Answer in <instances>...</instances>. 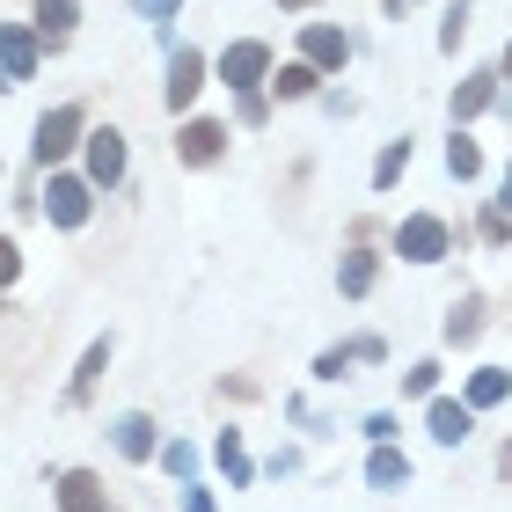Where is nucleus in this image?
I'll use <instances>...</instances> for the list:
<instances>
[{
    "instance_id": "1",
    "label": "nucleus",
    "mask_w": 512,
    "mask_h": 512,
    "mask_svg": "<svg viewBox=\"0 0 512 512\" xmlns=\"http://www.w3.org/2000/svg\"><path fill=\"white\" fill-rule=\"evenodd\" d=\"M264 74H271V44L242 37V44H227V52H220V81L242 88V96H256V81H264Z\"/></svg>"
},
{
    "instance_id": "2",
    "label": "nucleus",
    "mask_w": 512,
    "mask_h": 512,
    "mask_svg": "<svg viewBox=\"0 0 512 512\" xmlns=\"http://www.w3.org/2000/svg\"><path fill=\"white\" fill-rule=\"evenodd\" d=\"M74 139H81V110H74V103H59V110H44V125H37V139H30V154L44 161V169H52V161L74 147Z\"/></svg>"
},
{
    "instance_id": "3",
    "label": "nucleus",
    "mask_w": 512,
    "mask_h": 512,
    "mask_svg": "<svg viewBox=\"0 0 512 512\" xmlns=\"http://www.w3.org/2000/svg\"><path fill=\"white\" fill-rule=\"evenodd\" d=\"M395 249H403L410 264H439V256H447V227H439L432 213H417V220L395 227Z\"/></svg>"
},
{
    "instance_id": "4",
    "label": "nucleus",
    "mask_w": 512,
    "mask_h": 512,
    "mask_svg": "<svg viewBox=\"0 0 512 512\" xmlns=\"http://www.w3.org/2000/svg\"><path fill=\"white\" fill-rule=\"evenodd\" d=\"M44 220H52V227H81L88 220V183L81 176H52V191H44Z\"/></svg>"
},
{
    "instance_id": "5",
    "label": "nucleus",
    "mask_w": 512,
    "mask_h": 512,
    "mask_svg": "<svg viewBox=\"0 0 512 512\" xmlns=\"http://www.w3.org/2000/svg\"><path fill=\"white\" fill-rule=\"evenodd\" d=\"M176 147H183V161H191V169H205V161L227 154V132H220L213 118H191V125L176 132Z\"/></svg>"
},
{
    "instance_id": "6",
    "label": "nucleus",
    "mask_w": 512,
    "mask_h": 512,
    "mask_svg": "<svg viewBox=\"0 0 512 512\" xmlns=\"http://www.w3.org/2000/svg\"><path fill=\"white\" fill-rule=\"evenodd\" d=\"M125 176V139L118 132H88V183H118Z\"/></svg>"
},
{
    "instance_id": "7",
    "label": "nucleus",
    "mask_w": 512,
    "mask_h": 512,
    "mask_svg": "<svg viewBox=\"0 0 512 512\" xmlns=\"http://www.w3.org/2000/svg\"><path fill=\"white\" fill-rule=\"evenodd\" d=\"M300 52H308V66L330 74V66L352 59V44H344V30H330V22H308V30H300Z\"/></svg>"
},
{
    "instance_id": "8",
    "label": "nucleus",
    "mask_w": 512,
    "mask_h": 512,
    "mask_svg": "<svg viewBox=\"0 0 512 512\" xmlns=\"http://www.w3.org/2000/svg\"><path fill=\"white\" fill-rule=\"evenodd\" d=\"M0 66H8V88H22V81L37 74V37L8 22V30H0Z\"/></svg>"
},
{
    "instance_id": "9",
    "label": "nucleus",
    "mask_w": 512,
    "mask_h": 512,
    "mask_svg": "<svg viewBox=\"0 0 512 512\" xmlns=\"http://www.w3.org/2000/svg\"><path fill=\"white\" fill-rule=\"evenodd\" d=\"M198 88H205V59L198 52H176L169 59V110H191Z\"/></svg>"
},
{
    "instance_id": "10",
    "label": "nucleus",
    "mask_w": 512,
    "mask_h": 512,
    "mask_svg": "<svg viewBox=\"0 0 512 512\" xmlns=\"http://www.w3.org/2000/svg\"><path fill=\"white\" fill-rule=\"evenodd\" d=\"M59 512H110L103 505V483L88 476V469H66L59 476Z\"/></svg>"
},
{
    "instance_id": "11",
    "label": "nucleus",
    "mask_w": 512,
    "mask_h": 512,
    "mask_svg": "<svg viewBox=\"0 0 512 512\" xmlns=\"http://www.w3.org/2000/svg\"><path fill=\"white\" fill-rule=\"evenodd\" d=\"M476 432V403H432V439L439 447H461Z\"/></svg>"
},
{
    "instance_id": "12",
    "label": "nucleus",
    "mask_w": 512,
    "mask_h": 512,
    "mask_svg": "<svg viewBox=\"0 0 512 512\" xmlns=\"http://www.w3.org/2000/svg\"><path fill=\"white\" fill-rule=\"evenodd\" d=\"M118 454H125V461H147V454H154V417H139V410L118 417Z\"/></svg>"
},
{
    "instance_id": "13",
    "label": "nucleus",
    "mask_w": 512,
    "mask_h": 512,
    "mask_svg": "<svg viewBox=\"0 0 512 512\" xmlns=\"http://www.w3.org/2000/svg\"><path fill=\"white\" fill-rule=\"evenodd\" d=\"M366 483H374V491H403V483H410V461L395 454V447H374V461H366Z\"/></svg>"
},
{
    "instance_id": "14",
    "label": "nucleus",
    "mask_w": 512,
    "mask_h": 512,
    "mask_svg": "<svg viewBox=\"0 0 512 512\" xmlns=\"http://www.w3.org/2000/svg\"><path fill=\"white\" fill-rule=\"evenodd\" d=\"M491 96H498V74L461 81V88H454V125H461V118H476V110H491Z\"/></svg>"
},
{
    "instance_id": "15",
    "label": "nucleus",
    "mask_w": 512,
    "mask_h": 512,
    "mask_svg": "<svg viewBox=\"0 0 512 512\" xmlns=\"http://www.w3.org/2000/svg\"><path fill=\"white\" fill-rule=\"evenodd\" d=\"M505 395H512V374H498V366H483V374H469V403H476V410L505 403Z\"/></svg>"
},
{
    "instance_id": "16",
    "label": "nucleus",
    "mask_w": 512,
    "mask_h": 512,
    "mask_svg": "<svg viewBox=\"0 0 512 512\" xmlns=\"http://www.w3.org/2000/svg\"><path fill=\"white\" fill-rule=\"evenodd\" d=\"M74 15H81V0H37V22H44V37H52V44H66Z\"/></svg>"
},
{
    "instance_id": "17",
    "label": "nucleus",
    "mask_w": 512,
    "mask_h": 512,
    "mask_svg": "<svg viewBox=\"0 0 512 512\" xmlns=\"http://www.w3.org/2000/svg\"><path fill=\"white\" fill-rule=\"evenodd\" d=\"M403 169H410V139H388V147H381V161H374V183L388 191V183L403 176Z\"/></svg>"
},
{
    "instance_id": "18",
    "label": "nucleus",
    "mask_w": 512,
    "mask_h": 512,
    "mask_svg": "<svg viewBox=\"0 0 512 512\" xmlns=\"http://www.w3.org/2000/svg\"><path fill=\"white\" fill-rule=\"evenodd\" d=\"M103 366H110V337H96V344H88V359H81V374H74V403H81L88 388H96V374H103Z\"/></svg>"
},
{
    "instance_id": "19",
    "label": "nucleus",
    "mask_w": 512,
    "mask_h": 512,
    "mask_svg": "<svg viewBox=\"0 0 512 512\" xmlns=\"http://www.w3.org/2000/svg\"><path fill=\"white\" fill-rule=\"evenodd\" d=\"M337 286H344V293L359 300L366 286H374V256H359V249H352V256H344V271H337Z\"/></svg>"
},
{
    "instance_id": "20",
    "label": "nucleus",
    "mask_w": 512,
    "mask_h": 512,
    "mask_svg": "<svg viewBox=\"0 0 512 512\" xmlns=\"http://www.w3.org/2000/svg\"><path fill=\"white\" fill-rule=\"evenodd\" d=\"M315 74H322V66L300 59V66H286V74H271V88H278V96H315Z\"/></svg>"
},
{
    "instance_id": "21",
    "label": "nucleus",
    "mask_w": 512,
    "mask_h": 512,
    "mask_svg": "<svg viewBox=\"0 0 512 512\" xmlns=\"http://www.w3.org/2000/svg\"><path fill=\"white\" fill-rule=\"evenodd\" d=\"M447 169H454V176H461V183H469V176H476V169H483V154H476V139H461V132H454V139H447Z\"/></svg>"
},
{
    "instance_id": "22",
    "label": "nucleus",
    "mask_w": 512,
    "mask_h": 512,
    "mask_svg": "<svg viewBox=\"0 0 512 512\" xmlns=\"http://www.w3.org/2000/svg\"><path fill=\"white\" fill-rule=\"evenodd\" d=\"M220 469H227V483H235V491H242V483L256 476V469H249V454H242V439H235V432H227V439H220Z\"/></svg>"
},
{
    "instance_id": "23",
    "label": "nucleus",
    "mask_w": 512,
    "mask_h": 512,
    "mask_svg": "<svg viewBox=\"0 0 512 512\" xmlns=\"http://www.w3.org/2000/svg\"><path fill=\"white\" fill-rule=\"evenodd\" d=\"M476 330H483V308H476V300H461V308L447 315V344H469Z\"/></svg>"
},
{
    "instance_id": "24",
    "label": "nucleus",
    "mask_w": 512,
    "mask_h": 512,
    "mask_svg": "<svg viewBox=\"0 0 512 512\" xmlns=\"http://www.w3.org/2000/svg\"><path fill=\"white\" fill-rule=\"evenodd\" d=\"M432 388H439V366H432V359H417L410 374H403V395H432Z\"/></svg>"
},
{
    "instance_id": "25",
    "label": "nucleus",
    "mask_w": 512,
    "mask_h": 512,
    "mask_svg": "<svg viewBox=\"0 0 512 512\" xmlns=\"http://www.w3.org/2000/svg\"><path fill=\"white\" fill-rule=\"evenodd\" d=\"M161 461H169V476H191V469H198V454L183 447V439H169V454H161Z\"/></svg>"
},
{
    "instance_id": "26",
    "label": "nucleus",
    "mask_w": 512,
    "mask_h": 512,
    "mask_svg": "<svg viewBox=\"0 0 512 512\" xmlns=\"http://www.w3.org/2000/svg\"><path fill=\"white\" fill-rule=\"evenodd\" d=\"M461 30H469V8H454V15H447V30H439V44H447V52H461Z\"/></svg>"
},
{
    "instance_id": "27",
    "label": "nucleus",
    "mask_w": 512,
    "mask_h": 512,
    "mask_svg": "<svg viewBox=\"0 0 512 512\" xmlns=\"http://www.w3.org/2000/svg\"><path fill=\"white\" fill-rule=\"evenodd\" d=\"M344 366H352V352H322L315 374H322V381H344Z\"/></svg>"
},
{
    "instance_id": "28",
    "label": "nucleus",
    "mask_w": 512,
    "mask_h": 512,
    "mask_svg": "<svg viewBox=\"0 0 512 512\" xmlns=\"http://www.w3.org/2000/svg\"><path fill=\"white\" fill-rule=\"evenodd\" d=\"M132 8H139V15H154V22H169V15L183 8V0H132Z\"/></svg>"
},
{
    "instance_id": "29",
    "label": "nucleus",
    "mask_w": 512,
    "mask_h": 512,
    "mask_svg": "<svg viewBox=\"0 0 512 512\" xmlns=\"http://www.w3.org/2000/svg\"><path fill=\"white\" fill-rule=\"evenodd\" d=\"M183 512H213V498H205V491H191V498H183Z\"/></svg>"
},
{
    "instance_id": "30",
    "label": "nucleus",
    "mask_w": 512,
    "mask_h": 512,
    "mask_svg": "<svg viewBox=\"0 0 512 512\" xmlns=\"http://www.w3.org/2000/svg\"><path fill=\"white\" fill-rule=\"evenodd\" d=\"M498 469H505V483H512V447H505V454H498Z\"/></svg>"
},
{
    "instance_id": "31",
    "label": "nucleus",
    "mask_w": 512,
    "mask_h": 512,
    "mask_svg": "<svg viewBox=\"0 0 512 512\" xmlns=\"http://www.w3.org/2000/svg\"><path fill=\"white\" fill-rule=\"evenodd\" d=\"M498 205H505V213H512V169H505V198H498Z\"/></svg>"
},
{
    "instance_id": "32",
    "label": "nucleus",
    "mask_w": 512,
    "mask_h": 512,
    "mask_svg": "<svg viewBox=\"0 0 512 512\" xmlns=\"http://www.w3.org/2000/svg\"><path fill=\"white\" fill-rule=\"evenodd\" d=\"M388 15H395V22H403V0H388Z\"/></svg>"
},
{
    "instance_id": "33",
    "label": "nucleus",
    "mask_w": 512,
    "mask_h": 512,
    "mask_svg": "<svg viewBox=\"0 0 512 512\" xmlns=\"http://www.w3.org/2000/svg\"><path fill=\"white\" fill-rule=\"evenodd\" d=\"M505 81H512V44H505Z\"/></svg>"
},
{
    "instance_id": "34",
    "label": "nucleus",
    "mask_w": 512,
    "mask_h": 512,
    "mask_svg": "<svg viewBox=\"0 0 512 512\" xmlns=\"http://www.w3.org/2000/svg\"><path fill=\"white\" fill-rule=\"evenodd\" d=\"M286 8H315V0H286Z\"/></svg>"
}]
</instances>
